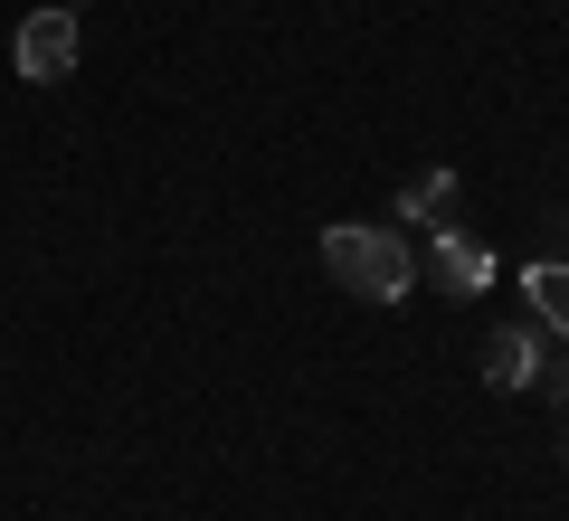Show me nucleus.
<instances>
[{
    "mask_svg": "<svg viewBox=\"0 0 569 521\" xmlns=\"http://www.w3.org/2000/svg\"><path fill=\"white\" fill-rule=\"evenodd\" d=\"M522 303H531L541 332H569V265H531V275H522Z\"/></svg>",
    "mask_w": 569,
    "mask_h": 521,
    "instance_id": "423d86ee",
    "label": "nucleus"
},
{
    "mask_svg": "<svg viewBox=\"0 0 569 521\" xmlns=\"http://www.w3.org/2000/svg\"><path fill=\"white\" fill-rule=\"evenodd\" d=\"M77 48H86L77 10H67V0H48V10H29V20H20V39H10V67H20L29 86H58V77H77Z\"/></svg>",
    "mask_w": 569,
    "mask_h": 521,
    "instance_id": "f03ea898",
    "label": "nucleus"
},
{
    "mask_svg": "<svg viewBox=\"0 0 569 521\" xmlns=\"http://www.w3.org/2000/svg\"><path fill=\"white\" fill-rule=\"evenodd\" d=\"M541 322H493L485 332V380L503 389V399H522V389H541Z\"/></svg>",
    "mask_w": 569,
    "mask_h": 521,
    "instance_id": "20e7f679",
    "label": "nucleus"
},
{
    "mask_svg": "<svg viewBox=\"0 0 569 521\" xmlns=\"http://www.w3.org/2000/svg\"><path fill=\"white\" fill-rule=\"evenodd\" d=\"M447 209H456V171H418L399 190V228H447Z\"/></svg>",
    "mask_w": 569,
    "mask_h": 521,
    "instance_id": "39448f33",
    "label": "nucleus"
},
{
    "mask_svg": "<svg viewBox=\"0 0 569 521\" xmlns=\"http://www.w3.org/2000/svg\"><path fill=\"white\" fill-rule=\"evenodd\" d=\"M418 275L437 284V294H456V303H475L493 284V257L466 238V228H427V257H418Z\"/></svg>",
    "mask_w": 569,
    "mask_h": 521,
    "instance_id": "7ed1b4c3",
    "label": "nucleus"
},
{
    "mask_svg": "<svg viewBox=\"0 0 569 521\" xmlns=\"http://www.w3.org/2000/svg\"><path fill=\"white\" fill-rule=\"evenodd\" d=\"M323 275L342 284L351 303H399L418 284V257L399 247V228H370V219H332L323 228Z\"/></svg>",
    "mask_w": 569,
    "mask_h": 521,
    "instance_id": "f257e3e1",
    "label": "nucleus"
}]
</instances>
